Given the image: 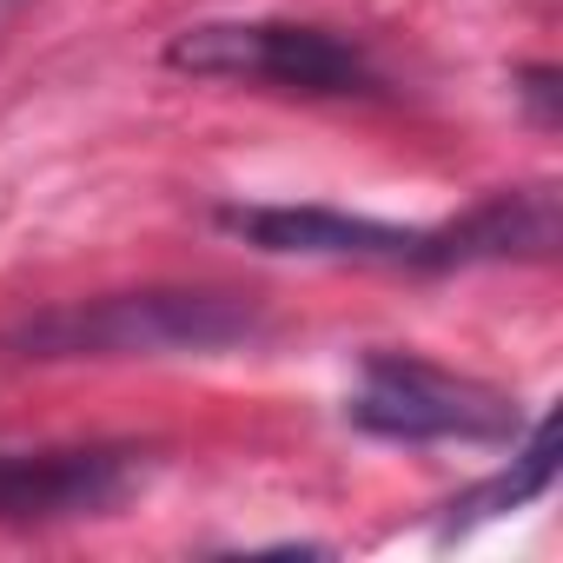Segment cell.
<instances>
[{
	"label": "cell",
	"instance_id": "obj_1",
	"mask_svg": "<svg viewBox=\"0 0 563 563\" xmlns=\"http://www.w3.org/2000/svg\"><path fill=\"white\" fill-rule=\"evenodd\" d=\"M245 339H258V312L232 292H107L8 325V352L21 358H173Z\"/></svg>",
	"mask_w": 563,
	"mask_h": 563
},
{
	"label": "cell",
	"instance_id": "obj_2",
	"mask_svg": "<svg viewBox=\"0 0 563 563\" xmlns=\"http://www.w3.org/2000/svg\"><path fill=\"white\" fill-rule=\"evenodd\" d=\"M166 67L199 74V80L278 87V93H306V100H345V93L378 87L372 60L352 41L325 27H299V21H199L173 34Z\"/></svg>",
	"mask_w": 563,
	"mask_h": 563
},
{
	"label": "cell",
	"instance_id": "obj_3",
	"mask_svg": "<svg viewBox=\"0 0 563 563\" xmlns=\"http://www.w3.org/2000/svg\"><path fill=\"white\" fill-rule=\"evenodd\" d=\"M345 411L358 431L398 444H510L523 424L510 391L444 372L418 352H372Z\"/></svg>",
	"mask_w": 563,
	"mask_h": 563
},
{
	"label": "cell",
	"instance_id": "obj_4",
	"mask_svg": "<svg viewBox=\"0 0 563 563\" xmlns=\"http://www.w3.org/2000/svg\"><path fill=\"white\" fill-rule=\"evenodd\" d=\"M219 225L258 252H286V258L411 265V272L464 265L451 225H391V219H365V212H339V206H225Z\"/></svg>",
	"mask_w": 563,
	"mask_h": 563
},
{
	"label": "cell",
	"instance_id": "obj_5",
	"mask_svg": "<svg viewBox=\"0 0 563 563\" xmlns=\"http://www.w3.org/2000/svg\"><path fill=\"white\" fill-rule=\"evenodd\" d=\"M140 451L126 444H41L0 451V523H74L107 517L140 484Z\"/></svg>",
	"mask_w": 563,
	"mask_h": 563
},
{
	"label": "cell",
	"instance_id": "obj_6",
	"mask_svg": "<svg viewBox=\"0 0 563 563\" xmlns=\"http://www.w3.org/2000/svg\"><path fill=\"white\" fill-rule=\"evenodd\" d=\"M457 232V258H550L556 252V192L550 186H517L497 192L484 206H471L464 219H451Z\"/></svg>",
	"mask_w": 563,
	"mask_h": 563
},
{
	"label": "cell",
	"instance_id": "obj_7",
	"mask_svg": "<svg viewBox=\"0 0 563 563\" xmlns=\"http://www.w3.org/2000/svg\"><path fill=\"white\" fill-rule=\"evenodd\" d=\"M550 477H556V418H537V431H530V444L517 451V471H504L497 484H484V490H471V497H464V510H471V517H497V510H523L530 497H543V490H550Z\"/></svg>",
	"mask_w": 563,
	"mask_h": 563
}]
</instances>
